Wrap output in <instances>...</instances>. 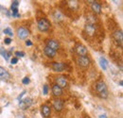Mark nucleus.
<instances>
[{
    "label": "nucleus",
    "instance_id": "b1692460",
    "mask_svg": "<svg viewBox=\"0 0 123 118\" xmlns=\"http://www.w3.org/2000/svg\"><path fill=\"white\" fill-rule=\"evenodd\" d=\"M47 93H48V87H47V85H44V94L46 95Z\"/></svg>",
    "mask_w": 123,
    "mask_h": 118
},
{
    "label": "nucleus",
    "instance_id": "39448f33",
    "mask_svg": "<svg viewBox=\"0 0 123 118\" xmlns=\"http://www.w3.org/2000/svg\"><path fill=\"white\" fill-rule=\"evenodd\" d=\"M46 44H47V45H46L47 47L51 48V49L54 50V51H57V50L59 49V47H60L59 43H58L57 41H55V40H47Z\"/></svg>",
    "mask_w": 123,
    "mask_h": 118
},
{
    "label": "nucleus",
    "instance_id": "f03ea898",
    "mask_svg": "<svg viewBox=\"0 0 123 118\" xmlns=\"http://www.w3.org/2000/svg\"><path fill=\"white\" fill-rule=\"evenodd\" d=\"M38 29L39 30L45 32L50 29V23L48 20H46V18H42L38 21Z\"/></svg>",
    "mask_w": 123,
    "mask_h": 118
},
{
    "label": "nucleus",
    "instance_id": "20e7f679",
    "mask_svg": "<svg viewBox=\"0 0 123 118\" xmlns=\"http://www.w3.org/2000/svg\"><path fill=\"white\" fill-rule=\"evenodd\" d=\"M17 35H18V37L20 39L25 40V39H27L29 37L30 32H29V30H26L25 28H20V29H18V30H17Z\"/></svg>",
    "mask_w": 123,
    "mask_h": 118
},
{
    "label": "nucleus",
    "instance_id": "cd10ccee",
    "mask_svg": "<svg viewBox=\"0 0 123 118\" xmlns=\"http://www.w3.org/2000/svg\"><path fill=\"white\" fill-rule=\"evenodd\" d=\"M99 118H107V115L106 114H101V115H99Z\"/></svg>",
    "mask_w": 123,
    "mask_h": 118
},
{
    "label": "nucleus",
    "instance_id": "bb28decb",
    "mask_svg": "<svg viewBox=\"0 0 123 118\" xmlns=\"http://www.w3.org/2000/svg\"><path fill=\"white\" fill-rule=\"evenodd\" d=\"M26 44L30 46V45H31V44H32V43H31V41H30V40H28V41L26 42Z\"/></svg>",
    "mask_w": 123,
    "mask_h": 118
},
{
    "label": "nucleus",
    "instance_id": "4be33fe9",
    "mask_svg": "<svg viewBox=\"0 0 123 118\" xmlns=\"http://www.w3.org/2000/svg\"><path fill=\"white\" fill-rule=\"evenodd\" d=\"M30 81H31V80H30V78H29L28 77H24V78H23V80H22L23 84H26V85H27V84H29V83H30Z\"/></svg>",
    "mask_w": 123,
    "mask_h": 118
},
{
    "label": "nucleus",
    "instance_id": "7ed1b4c3",
    "mask_svg": "<svg viewBox=\"0 0 123 118\" xmlns=\"http://www.w3.org/2000/svg\"><path fill=\"white\" fill-rule=\"evenodd\" d=\"M76 52L78 55H80V57H84L87 54V49L83 44H77L76 45Z\"/></svg>",
    "mask_w": 123,
    "mask_h": 118
},
{
    "label": "nucleus",
    "instance_id": "c85d7f7f",
    "mask_svg": "<svg viewBox=\"0 0 123 118\" xmlns=\"http://www.w3.org/2000/svg\"><path fill=\"white\" fill-rule=\"evenodd\" d=\"M122 84H123L122 80H120V81H119V85H120V86H122Z\"/></svg>",
    "mask_w": 123,
    "mask_h": 118
},
{
    "label": "nucleus",
    "instance_id": "0eeeda50",
    "mask_svg": "<svg viewBox=\"0 0 123 118\" xmlns=\"http://www.w3.org/2000/svg\"><path fill=\"white\" fill-rule=\"evenodd\" d=\"M11 78V74L3 67L0 66V79H3V80H8Z\"/></svg>",
    "mask_w": 123,
    "mask_h": 118
},
{
    "label": "nucleus",
    "instance_id": "f257e3e1",
    "mask_svg": "<svg viewBox=\"0 0 123 118\" xmlns=\"http://www.w3.org/2000/svg\"><path fill=\"white\" fill-rule=\"evenodd\" d=\"M96 88H97V91H98V94H99L100 97H102V98H107L108 90H107V86H106V84H105L104 82H102V81L98 82Z\"/></svg>",
    "mask_w": 123,
    "mask_h": 118
},
{
    "label": "nucleus",
    "instance_id": "f3484780",
    "mask_svg": "<svg viewBox=\"0 0 123 118\" xmlns=\"http://www.w3.org/2000/svg\"><path fill=\"white\" fill-rule=\"evenodd\" d=\"M92 10L93 12H95L96 13H99L100 12V10H101V7H100V5L98 3L94 2L92 4Z\"/></svg>",
    "mask_w": 123,
    "mask_h": 118
},
{
    "label": "nucleus",
    "instance_id": "ddd939ff",
    "mask_svg": "<svg viewBox=\"0 0 123 118\" xmlns=\"http://www.w3.org/2000/svg\"><path fill=\"white\" fill-rule=\"evenodd\" d=\"M52 93H53V94H54L55 96H60V95H62V90L61 87H59L57 84H55V85H53V87H52Z\"/></svg>",
    "mask_w": 123,
    "mask_h": 118
},
{
    "label": "nucleus",
    "instance_id": "6e6552de",
    "mask_svg": "<svg viewBox=\"0 0 123 118\" xmlns=\"http://www.w3.org/2000/svg\"><path fill=\"white\" fill-rule=\"evenodd\" d=\"M56 81H57V85H58L59 87H61V88H64V87L67 86V80H66V78H65L64 77H62V76L58 77L57 79H56Z\"/></svg>",
    "mask_w": 123,
    "mask_h": 118
},
{
    "label": "nucleus",
    "instance_id": "f8f14e48",
    "mask_svg": "<svg viewBox=\"0 0 123 118\" xmlns=\"http://www.w3.org/2000/svg\"><path fill=\"white\" fill-rule=\"evenodd\" d=\"M41 112H42V114H43L44 117H48V116L50 115L51 110H50V108H49L47 105H44V106H42Z\"/></svg>",
    "mask_w": 123,
    "mask_h": 118
},
{
    "label": "nucleus",
    "instance_id": "9b49d317",
    "mask_svg": "<svg viewBox=\"0 0 123 118\" xmlns=\"http://www.w3.org/2000/svg\"><path fill=\"white\" fill-rule=\"evenodd\" d=\"M52 68L56 72H62L64 70V64L62 62H54L52 65Z\"/></svg>",
    "mask_w": 123,
    "mask_h": 118
},
{
    "label": "nucleus",
    "instance_id": "423d86ee",
    "mask_svg": "<svg viewBox=\"0 0 123 118\" xmlns=\"http://www.w3.org/2000/svg\"><path fill=\"white\" fill-rule=\"evenodd\" d=\"M78 62H79V64H80L81 67H84V68L88 67L89 64H90V60H89V59H88L86 56H84V57H80V58L78 59Z\"/></svg>",
    "mask_w": 123,
    "mask_h": 118
},
{
    "label": "nucleus",
    "instance_id": "412c9836",
    "mask_svg": "<svg viewBox=\"0 0 123 118\" xmlns=\"http://www.w3.org/2000/svg\"><path fill=\"white\" fill-rule=\"evenodd\" d=\"M18 5H19V1H12V9H17V7H18Z\"/></svg>",
    "mask_w": 123,
    "mask_h": 118
},
{
    "label": "nucleus",
    "instance_id": "a211bd4d",
    "mask_svg": "<svg viewBox=\"0 0 123 118\" xmlns=\"http://www.w3.org/2000/svg\"><path fill=\"white\" fill-rule=\"evenodd\" d=\"M0 54L2 55V57L6 59V60H8V59H9L10 55H9V53H8V52H7L3 47H1V48H0Z\"/></svg>",
    "mask_w": 123,
    "mask_h": 118
},
{
    "label": "nucleus",
    "instance_id": "aec40b11",
    "mask_svg": "<svg viewBox=\"0 0 123 118\" xmlns=\"http://www.w3.org/2000/svg\"><path fill=\"white\" fill-rule=\"evenodd\" d=\"M4 33H5V34H7V35H9V36H12V35H13V33H12V30H11L10 28H7V29H5V30H4Z\"/></svg>",
    "mask_w": 123,
    "mask_h": 118
},
{
    "label": "nucleus",
    "instance_id": "dca6fc26",
    "mask_svg": "<svg viewBox=\"0 0 123 118\" xmlns=\"http://www.w3.org/2000/svg\"><path fill=\"white\" fill-rule=\"evenodd\" d=\"M99 64H100V66H101V68L103 70H106L107 69L108 61L105 59V58H103V57H100L99 58Z\"/></svg>",
    "mask_w": 123,
    "mask_h": 118
},
{
    "label": "nucleus",
    "instance_id": "5701e85b",
    "mask_svg": "<svg viewBox=\"0 0 123 118\" xmlns=\"http://www.w3.org/2000/svg\"><path fill=\"white\" fill-rule=\"evenodd\" d=\"M15 55L17 56V57H24L25 56V53L24 52H22V51H16L15 52Z\"/></svg>",
    "mask_w": 123,
    "mask_h": 118
},
{
    "label": "nucleus",
    "instance_id": "393cba45",
    "mask_svg": "<svg viewBox=\"0 0 123 118\" xmlns=\"http://www.w3.org/2000/svg\"><path fill=\"white\" fill-rule=\"evenodd\" d=\"M4 42H5V44H11V42H12V40H11V38H5Z\"/></svg>",
    "mask_w": 123,
    "mask_h": 118
},
{
    "label": "nucleus",
    "instance_id": "4468645a",
    "mask_svg": "<svg viewBox=\"0 0 123 118\" xmlns=\"http://www.w3.org/2000/svg\"><path fill=\"white\" fill-rule=\"evenodd\" d=\"M44 51H45V54H46L48 58H54L55 55H56V51L52 50L51 48H49V47H47V46L45 47V50H44Z\"/></svg>",
    "mask_w": 123,
    "mask_h": 118
},
{
    "label": "nucleus",
    "instance_id": "a878e982",
    "mask_svg": "<svg viewBox=\"0 0 123 118\" xmlns=\"http://www.w3.org/2000/svg\"><path fill=\"white\" fill-rule=\"evenodd\" d=\"M17 61H18V59H17V58H13V59H12V61H11V62H12V64H16V63H17Z\"/></svg>",
    "mask_w": 123,
    "mask_h": 118
},
{
    "label": "nucleus",
    "instance_id": "1a4fd4ad",
    "mask_svg": "<svg viewBox=\"0 0 123 118\" xmlns=\"http://www.w3.org/2000/svg\"><path fill=\"white\" fill-rule=\"evenodd\" d=\"M114 38L116 40V42L117 44H119V45H122V40H123V34L122 31H116L114 33Z\"/></svg>",
    "mask_w": 123,
    "mask_h": 118
},
{
    "label": "nucleus",
    "instance_id": "6ab92c4d",
    "mask_svg": "<svg viewBox=\"0 0 123 118\" xmlns=\"http://www.w3.org/2000/svg\"><path fill=\"white\" fill-rule=\"evenodd\" d=\"M85 30H86V31H87V33L93 34V33L95 32V27H94L93 25H91V24H88V25H86Z\"/></svg>",
    "mask_w": 123,
    "mask_h": 118
},
{
    "label": "nucleus",
    "instance_id": "2eb2a0df",
    "mask_svg": "<svg viewBox=\"0 0 123 118\" xmlns=\"http://www.w3.org/2000/svg\"><path fill=\"white\" fill-rule=\"evenodd\" d=\"M53 107H54V109H55L56 111H58V112L62 111V109L63 108V104H62V100H59V99L55 100V101L53 102Z\"/></svg>",
    "mask_w": 123,
    "mask_h": 118
},
{
    "label": "nucleus",
    "instance_id": "9d476101",
    "mask_svg": "<svg viewBox=\"0 0 123 118\" xmlns=\"http://www.w3.org/2000/svg\"><path fill=\"white\" fill-rule=\"evenodd\" d=\"M31 105V98H25V99H22V100L20 101V103H19L20 108H21V109H23V110H25V109L29 108Z\"/></svg>",
    "mask_w": 123,
    "mask_h": 118
}]
</instances>
